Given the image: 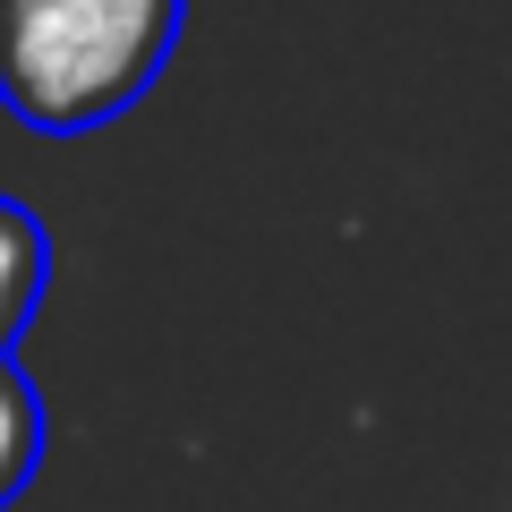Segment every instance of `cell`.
<instances>
[{"instance_id": "obj_3", "label": "cell", "mask_w": 512, "mask_h": 512, "mask_svg": "<svg viewBox=\"0 0 512 512\" xmlns=\"http://www.w3.org/2000/svg\"><path fill=\"white\" fill-rule=\"evenodd\" d=\"M35 461H43V393H35V376L0 350V512L26 495Z\"/></svg>"}, {"instance_id": "obj_1", "label": "cell", "mask_w": 512, "mask_h": 512, "mask_svg": "<svg viewBox=\"0 0 512 512\" xmlns=\"http://www.w3.org/2000/svg\"><path fill=\"white\" fill-rule=\"evenodd\" d=\"M188 0H0V103L43 137L120 120L163 77Z\"/></svg>"}, {"instance_id": "obj_2", "label": "cell", "mask_w": 512, "mask_h": 512, "mask_svg": "<svg viewBox=\"0 0 512 512\" xmlns=\"http://www.w3.org/2000/svg\"><path fill=\"white\" fill-rule=\"evenodd\" d=\"M43 282H52V239H43L35 205L0 197V350L26 333V316L43 308Z\"/></svg>"}]
</instances>
